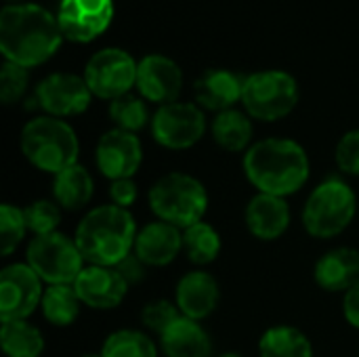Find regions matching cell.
Wrapping results in <instances>:
<instances>
[{
    "instance_id": "cell-1",
    "label": "cell",
    "mask_w": 359,
    "mask_h": 357,
    "mask_svg": "<svg viewBox=\"0 0 359 357\" xmlns=\"http://www.w3.org/2000/svg\"><path fill=\"white\" fill-rule=\"evenodd\" d=\"M242 170L257 194L290 198L299 194L311 177L307 149L290 137H265L242 156Z\"/></svg>"
},
{
    "instance_id": "cell-2",
    "label": "cell",
    "mask_w": 359,
    "mask_h": 357,
    "mask_svg": "<svg viewBox=\"0 0 359 357\" xmlns=\"http://www.w3.org/2000/svg\"><path fill=\"white\" fill-rule=\"evenodd\" d=\"M59 19L40 4H8L0 11V50L25 69L48 61L61 46Z\"/></svg>"
},
{
    "instance_id": "cell-3",
    "label": "cell",
    "mask_w": 359,
    "mask_h": 357,
    "mask_svg": "<svg viewBox=\"0 0 359 357\" xmlns=\"http://www.w3.org/2000/svg\"><path fill=\"white\" fill-rule=\"evenodd\" d=\"M139 234L137 219L130 210L116 204L88 208L74 229V240L86 265L118 267L135 250Z\"/></svg>"
},
{
    "instance_id": "cell-4",
    "label": "cell",
    "mask_w": 359,
    "mask_h": 357,
    "mask_svg": "<svg viewBox=\"0 0 359 357\" xmlns=\"http://www.w3.org/2000/svg\"><path fill=\"white\" fill-rule=\"evenodd\" d=\"M19 147L29 166L50 177L78 164L80 158V141L72 124L46 114L23 124Z\"/></svg>"
},
{
    "instance_id": "cell-5",
    "label": "cell",
    "mask_w": 359,
    "mask_h": 357,
    "mask_svg": "<svg viewBox=\"0 0 359 357\" xmlns=\"http://www.w3.org/2000/svg\"><path fill=\"white\" fill-rule=\"evenodd\" d=\"M210 196L206 185L189 173L172 170L158 177L147 191V206L154 219L187 229L204 221Z\"/></svg>"
},
{
    "instance_id": "cell-6",
    "label": "cell",
    "mask_w": 359,
    "mask_h": 357,
    "mask_svg": "<svg viewBox=\"0 0 359 357\" xmlns=\"http://www.w3.org/2000/svg\"><path fill=\"white\" fill-rule=\"evenodd\" d=\"M359 202L353 187L341 177H326L307 196L301 213L305 231L316 240H332L349 229Z\"/></svg>"
},
{
    "instance_id": "cell-7",
    "label": "cell",
    "mask_w": 359,
    "mask_h": 357,
    "mask_svg": "<svg viewBox=\"0 0 359 357\" xmlns=\"http://www.w3.org/2000/svg\"><path fill=\"white\" fill-rule=\"evenodd\" d=\"M299 97V82L288 72L263 69L244 78L242 105L252 120L278 122L292 114Z\"/></svg>"
},
{
    "instance_id": "cell-8",
    "label": "cell",
    "mask_w": 359,
    "mask_h": 357,
    "mask_svg": "<svg viewBox=\"0 0 359 357\" xmlns=\"http://www.w3.org/2000/svg\"><path fill=\"white\" fill-rule=\"evenodd\" d=\"M25 263L46 286L74 284L86 267L74 236L63 231L32 238L25 246Z\"/></svg>"
},
{
    "instance_id": "cell-9",
    "label": "cell",
    "mask_w": 359,
    "mask_h": 357,
    "mask_svg": "<svg viewBox=\"0 0 359 357\" xmlns=\"http://www.w3.org/2000/svg\"><path fill=\"white\" fill-rule=\"evenodd\" d=\"M208 120L204 109L191 101H175L160 105L151 116V137L154 141L170 151H185L196 147L208 130Z\"/></svg>"
},
{
    "instance_id": "cell-10",
    "label": "cell",
    "mask_w": 359,
    "mask_h": 357,
    "mask_svg": "<svg viewBox=\"0 0 359 357\" xmlns=\"http://www.w3.org/2000/svg\"><path fill=\"white\" fill-rule=\"evenodd\" d=\"M137 67L139 63L126 50L101 48L88 59L84 67V80L93 97L114 101L122 95H128L133 86H137Z\"/></svg>"
},
{
    "instance_id": "cell-11",
    "label": "cell",
    "mask_w": 359,
    "mask_h": 357,
    "mask_svg": "<svg viewBox=\"0 0 359 357\" xmlns=\"http://www.w3.org/2000/svg\"><path fill=\"white\" fill-rule=\"evenodd\" d=\"M46 284L25 263H8L0 269V322L29 320L42 303Z\"/></svg>"
},
{
    "instance_id": "cell-12",
    "label": "cell",
    "mask_w": 359,
    "mask_h": 357,
    "mask_svg": "<svg viewBox=\"0 0 359 357\" xmlns=\"http://www.w3.org/2000/svg\"><path fill=\"white\" fill-rule=\"evenodd\" d=\"M36 105L53 118H74L90 107L93 93L84 76L69 72H55L42 78L34 90Z\"/></svg>"
},
{
    "instance_id": "cell-13",
    "label": "cell",
    "mask_w": 359,
    "mask_h": 357,
    "mask_svg": "<svg viewBox=\"0 0 359 357\" xmlns=\"http://www.w3.org/2000/svg\"><path fill=\"white\" fill-rule=\"evenodd\" d=\"M143 143L139 135L120 128L105 130L95 145V166L109 183L120 179H135L143 166Z\"/></svg>"
},
{
    "instance_id": "cell-14",
    "label": "cell",
    "mask_w": 359,
    "mask_h": 357,
    "mask_svg": "<svg viewBox=\"0 0 359 357\" xmlns=\"http://www.w3.org/2000/svg\"><path fill=\"white\" fill-rule=\"evenodd\" d=\"M59 27L72 42H90L103 34L114 19L111 0H61Z\"/></svg>"
},
{
    "instance_id": "cell-15",
    "label": "cell",
    "mask_w": 359,
    "mask_h": 357,
    "mask_svg": "<svg viewBox=\"0 0 359 357\" xmlns=\"http://www.w3.org/2000/svg\"><path fill=\"white\" fill-rule=\"evenodd\" d=\"M137 90L147 103L158 107L175 103L183 90V72L166 55H147L137 67Z\"/></svg>"
},
{
    "instance_id": "cell-16",
    "label": "cell",
    "mask_w": 359,
    "mask_h": 357,
    "mask_svg": "<svg viewBox=\"0 0 359 357\" xmlns=\"http://www.w3.org/2000/svg\"><path fill=\"white\" fill-rule=\"evenodd\" d=\"M74 288L84 307L93 311H111L124 303L130 286L116 267L86 265L74 282Z\"/></svg>"
},
{
    "instance_id": "cell-17",
    "label": "cell",
    "mask_w": 359,
    "mask_h": 357,
    "mask_svg": "<svg viewBox=\"0 0 359 357\" xmlns=\"http://www.w3.org/2000/svg\"><path fill=\"white\" fill-rule=\"evenodd\" d=\"M172 301L177 303L181 316L196 322H204L219 307L221 301L219 280L210 271L196 267L179 278Z\"/></svg>"
},
{
    "instance_id": "cell-18",
    "label": "cell",
    "mask_w": 359,
    "mask_h": 357,
    "mask_svg": "<svg viewBox=\"0 0 359 357\" xmlns=\"http://www.w3.org/2000/svg\"><path fill=\"white\" fill-rule=\"evenodd\" d=\"M292 221L290 204L286 198L255 194L244 208V225L248 234L259 242H276L280 240Z\"/></svg>"
},
{
    "instance_id": "cell-19",
    "label": "cell",
    "mask_w": 359,
    "mask_h": 357,
    "mask_svg": "<svg viewBox=\"0 0 359 357\" xmlns=\"http://www.w3.org/2000/svg\"><path fill=\"white\" fill-rule=\"evenodd\" d=\"M133 252L147 267H168L183 252V229L158 219L147 221L139 227Z\"/></svg>"
},
{
    "instance_id": "cell-20",
    "label": "cell",
    "mask_w": 359,
    "mask_h": 357,
    "mask_svg": "<svg viewBox=\"0 0 359 357\" xmlns=\"http://www.w3.org/2000/svg\"><path fill=\"white\" fill-rule=\"evenodd\" d=\"M313 282L330 295H345L359 282V250L337 246L326 250L313 265Z\"/></svg>"
},
{
    "instance_id": "cell-21",
    "label": "cell",
    "mask_w": 359,
    "mask_h": 357,
    "mask_svg": "<svg viewBox=\"0 0 359 357\" xmlns=\"http://www.w3.org/2000/svg\"><path fill=\"white\" fill-rule=\"evenodd\" d=\"M244 78L229 69H206L194 82V97L202 109L225 112L233 109L236 103H242Z\"/></svg>"
},
{
    "instance_id": "cell-22",
    "label": "cell",
    "mask_w": 359,
    "mask_h": 357,
    "mask_svg": "<svg viewBox=\"0 0 359 357\" xmlns=\"http://www.w3.org/2000/svg\"><path fill=\"white\" fill-rule=\"evenodd\" d=\"M160 353L164 357H212L215 345L202 322L181 316L160 339Z\"/></svg>"
},
{
    "instance_id": "cell-23",
    "label": "cell",
    "mask_w": 359,
    "mask_h": 357,
    "mask_svg": "<svg viewBox=\"0 0 359 357\" xmlns=\"http://www.w3.org/2000/svg\"><path fill=\"white\" fill-rule=\"evenodd\" d=\"M50 198L63 208V213L86 210L95 198V177L78 162L53 177Z\"/></svg>"
},
{
    "instance_id": "cell-24",
    "label": "cell",
    "mask_w": 359,
    "mask_h": 357,
    "mask_svg": "<svg viewBox=\"0 0 359 357\" xmlns=\"http://www.w3.org/2000/svg\"><path fill=\"white\" fill-rule=\"evenodd\" d=\"M208 130H210L215 145H219L227 154H242L244 156L250 149V145L255 143L252 141V137H255L252 118L238 107L215 114Z\"/></svg>"
},
{
    "instance_id": "cell-25",
    "label": "cell",
    "mask_w": 359,
    "mask_h": 357,
    "mask_svg": "<svg viewBox=\"0 0 359 357\" xmlns=\"http://www.w3.org/2000/svg\"><path fill=\"white\" fill-rule=\"evenodd\" d=\"M259 357H313L309 337L290 324H278L267 328L259 339Z\"/></svg>"
},
{
    "instance_id": "cell-26",
    "label": "cell",
    "mask_w": 359,
    "mask_h": 357,
    "mask_svg": "<svg viewBox=\"0 0 359 357\" xmlns=\"http://www.w3.org/2000/svg\"><path fill=\"white\" fill-rule=\"evenodd\" d=\"M0 345L6 357H42L44 335L29 320L0 322Z\"/></svg>"
},
{
    "instance_id": "cell-27",
    "label": "cell",
    "mask_w": 359,
    "mask_h": 357,
    "mask_svg": "<svg viewBox=\"0 0 359 357\" xmlns=\"http://www.w3.org/2000/svg\"><path fill=\"white\" fill-rule=\"evenodd\" d=\"M82 307L84 305H82L74 284H57V286H46L44 288V297H42V303H40V314L50 326L67 328L80 318Z\"/></svg>"
},
{
    "instance_id": "cell-28",
    "label": "cell",
    "mask_w": 359,
    "mask_h": 357,
    "mask_svg": "<svg viewBox=\"0 0 359 357\" xmlns=\"http://www.w3.org/2000/svg\"><path fill=\"white\" fill-rule=\"evenodd\" d=\"M223 250L221 234L208 221H200L183 231V252L187 255L189 263L204 269L212 265Z\"/></svg>"
},
{
    "instance_id": "cell-29",
    "label": "cell",
    "mask_w": 359,
    "mask_h": 357,
    "mask_svg": "<svg viewBox=\"0 0 359 357\" xmlns=\"http://www.w3.org/2000/svg\"><path fill=\"white\" fill-rule=\"evenodd\" d=\"M99 353L103 357H158L160 345L145 330L120 328L107 335Z\"/></svg>"
},
{
    "instance_id": "cell-30",
    "label": "cell",
    "mask_w": 359,
    "mask_h": 357,
    "mask_svg": "<svg viewBox=\"0 0 359 357\" xmlns=\"http://www.w3.org/2000/svg\"><path fill=\"white\" fill-rule=\"evenodd\" d=\"M107 114H109L114 128L135 133V135H139L143 128H147L151 124V114H149L147 101L141 95H133V93L109 101Z\"/></svg>"
},
{
    "instance_id": "cell-31",
    "label": "cell",
    "mask_w": 359,
    "mask_h": 357,
    "mask_svg": "<svg viewBox=\"0 0 359 357\" xmlns=\"http://www.w3.org/2000/svg\"><path fill=\"white\" fill-rule=\"evenodd\" d=\"M29 234L23 208L11 202L0 206V257L8 259Z\"/></svg>"
},
{
    "instance_id": "cell-32",
    "label": "cell",
    "mask_w": 359,
    "mask_h": 357,
    "mask_svg": "<svg viewBox=\"0 0 359 357\" xmlns=\"http://www.w3.org/2000/svg\"><path fill=\"white\" fill-rule=\"evenodd\" d=\"M23 215L27 221L29 234L36 236H48L59 231L61 219H63V208L53 200V198H38L23 206Z\"/></svg>"
},
{
    "instance_id": "cell-33",
    "label": "cell",
    "mask_w": 359,
    "mask_h": 357,
    "mask_svg": "<svg viewBox=\"0 0 359 357\" xmlns=\"http://www.w3.org/2000/svg\"><path fill=\"white\" fill-rule=\"evenodd\" d=\"M139 318H141L143 330L149 332V335H156L160 339L181 318V311H179V307H177L175 301L154 299V301H149V303L143 305Z\"/></svg>"
},
{
    "instance_id": "cell-34",
    "label": "cell",
    "mask_w": 359,
    "mask_h": 357,
    "mask_svg": "<svg viewBox=\"0 0 359 357\" xmlns=\"http://www.w3.org/2000/svg\"><path fill=\"white\" fill-rule=\"evenodd\" d=\"M29 86V74L25 67L4 61L0 69V101L4 105H13L21 101Z\"/></svg>"
},
{
    "instance_id": "cell-35",
    "label": "cell",
    "mask_w": 359,
    "mask_h": 357,
    "mask_svg": "<svg viewBox=\"0 0 359 357\" xmlns=\"http://www.w3.org/2000/svg\"><path fill=\"white\" fill-rule=\"evenodd\" d=\"M334 162L343 175L359 179V128L347 130L339 139L334 149Z\"/></svg>"
},
{
    "instance_id": "cell-36",
    "label": "cell",
    "mask_w": 359,
    "mask_h": 357,
    "mask_svg": "<svg viewBox=\"0 0 359 357\" xmlns=\"http://www.w3.org/2000/svg\"><path fill=\"white\" fill-rule=\"evenodd\" d=\"M107 196H109V204H116L120 208L130 210L139 198V187L135 179H120V181H111L107 187Z\"/></svg>"
},
{
    "instance_id": "cell-37",
    "label": "cell",
    "mask_w": 359,
    "mask_h": 357,
    "mask_svg": "<svg viewBox=\"0 0 359 357\" xmlns=\"http://www.w3.org/2000/svg\"><path fill=\"white\" fill-rule=\"evenodd\" d=\"M120 274H122V278L128 282V286H137V284H141L143 280H145V276H147V265L133 252V255H128L118 267H116Z\"/></svg>"
},
{
    "instance_id": "cell-38",
    "label": "cell",
    "mask_w": 359,
    "mask_h": 357,
    "mask_svg": "<svg viewBox=\"0 0 359 357\" xmlns=\"http://www.w3.org/2000/svg\"><path fill=\"white\" fill-rule=\"evenodd\" d=\"M343 316L351 328L359 330V282L343 295Z\"/></svg>"
},
{
    "instance_id": "cell-39",
    "label": "cell",
    "mask_w": 359,
    "mask_h": 357,
    "mask_svg": "<svg viewBox=\"0 0 359 357\" xmlns=\"http://www.w3.org/2000/svg\"><path fill=\"white\" fill-rule=\"evenodd\" d=\"M217 357H242L240 353H233V351H229V353H221V356Z\"/></svg>"
},
{
    "instance_id": "cell-40",
    "label": "cell",
    "mask_w": 359,
    "mask_h": 357,
    "mask_svg": "<svg viewBox=\"0 0 359 357\" xmlns=\"http://www.w3.org/2000/svg\"><path fill=\"white\" fill-rule=\"evenodd\" d=\"M80 357H103L101 353H84V356H80Z\"/></svg>"
},
{
    "instance_id": "cell-41",
    "label": "cell",
    "mask_w": 359,
    "mask_h": 357,
    "mask_svg": "<svg viewBox=\"0 0 359 357\" xmlns=\"http://www.w3.org/2000/svg\"><path fill=\"white\" fill-rule=\"evenodd\" d=\"M13 4H25V0H11Z\"/></svg>"
},
{
    "instance_id": "cell-42",
    "label": "cell",
    "mask_w": 359,
    "mask_h": 357,
    "mask_svg": "<svg viewBox=\"0 0 359 357\" xmlns=\"http://www.w3.org/2000/svg\"><path fill=\"white\" fill-rule=\"evenodd\" d=\"M358 357H359V356H358Z\"/></svg>"
}]
</instances>
